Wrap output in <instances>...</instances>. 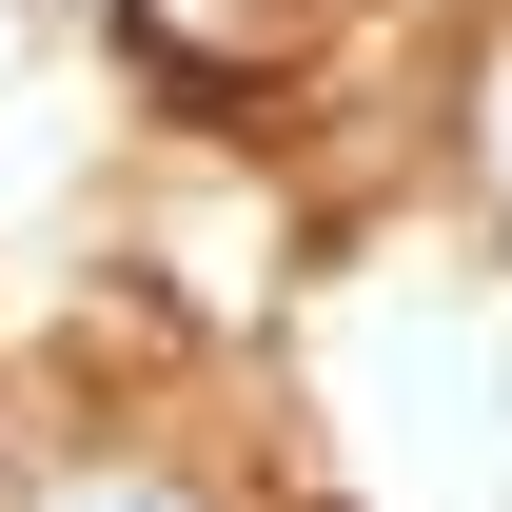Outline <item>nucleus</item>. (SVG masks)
<instances>
[{
    "label": "nucleus",
    "instance_id": "3",
    "mask_svg": "<svg viewBox=\"0 0 512 512\" xmlns=\"http://www.w3.org/2000/svg\"><path fill=\"white\" fill-rule=\"evenodd\" d=\"M493 178H512V79H493Z\"/></svg>",
    "mask_w": 512,
    "mask_h": 512
},
{
    "label": "nucleus",
    "instance_id": "1",
    "mask_svg": "<svg viewBox=\"0 0 512 512\" xmlns=\"http://www.w3.org/2000/svg\"><path fill=\"white\" fill-rule=\"evenodd\" d=\"M119 20H138L178 79H256V60H296V20H316V0H119Z\"/></svg>",
    "mask_w": 512,
    "mask_h": 512
},
{
    "label": "nucleus",
    "instance_id": "2",
    "mask_svg": "<svg viewBox=\"0 0 512 512\" xmlns=\"http://www.w3.org/2000/svg\"><path fill=\"white\" fill-rule=\"evenodd\" d=\"M20 512H197V493L158 473V453H79V473H40Z\"/></svg>",
    "mask_w": 512,
    "mask_h": 512
}]
</instances>
